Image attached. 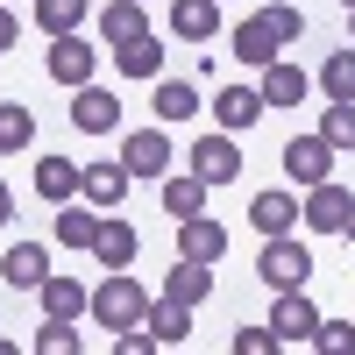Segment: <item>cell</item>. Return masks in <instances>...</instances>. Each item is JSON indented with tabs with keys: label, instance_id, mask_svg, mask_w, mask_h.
<instances>
[{
	"label": "cell",
	"instance_id": "cell-38",
	"mask_svg": "<svg viewBox=\"0 0 355 355\" xmlns=\"http://www.w3.org/2000/svg\"><path fill=\"white\" fill-rule=\"evenodd\" d=\"M341 234H348V242H355V206H348V227H341Z\"/></svg>",
	"mask_w": 355,
	"mask_h": 355
},
{
	"label": "cell",
	"instance_id": "cell-11",
	"mask_svg": "<svg viewBox=\"0 0 355 355\" xmlns=\"http://www.w3.org/2000/svg\"><path fill=\"white\" fill-rule=\"evenodd\" d=\"M135 249H142V234L128 227V214H121V206H114V214L100 220V242H93L100 270H128V263H135Z\"/></svg>",
	"mask_w": 355,
	"mask_h": 355
},
{
	"label": "cell",
	"instance_id": "cell-10",
	"mask_svg": "<svg viewBox=\"0 0 355 355\" xmlns=\"http://www.w3.org/2000/svg\"><path fill=\"white\" fill-rule=\"evenodd\" d=\"M227 50L242 57V71H263V64H277V50H284V43H277V28L263 21V15H249V21L227 36Z\"/></svg>",
	"mask_w": 355,
	"mask_h": 355
},
{
	"label": "cell",
	"instance_id": "cell-35",
	"mask_svg": "<svg viewBox=\"0 0 355 355\" xmlns=\"http://www.w3.org/2000/svg\"><path fill=\"white\" fill-rule=\"evenodd\" d=\"M227 348H234V355H270V348H277V334H270V327H234V341H227Z\"/></svg>",
	"mask_w": 355,
	"mask_h": 355
},
{
	"label": "cell",
	"instance_id": "cell-18",
	"mask_svg": "<svg viewBox=\"0 0 355 355\" xmlns=\"http://www.w3.org/2000/svg\"><path fill=\"white\" fill-rule=\"evenodd\" d=\"M100 220H107V214H100L93 199H85V206L64 199V206H57V220H50V234H57L64 249H93V242H100Z\"/></svg>",
	"mask_w": 355,
	"mask_h": 355
},
{
	"label": "cell",
	"instance_id": "cell-28",
	"mask_svg": "<svg viewBox=\"0 0 355 355\" xmlns=\"http://www.w3.org/2000/svg\"><path fill=\"white\" fill-rule=\"evenodd\" d=\"M36 142V114H28L21 100H0V157H15Z\"/></svg>",
	"mask_w": 355,
	"mask_h": 355
},
{
	"label": "cell",
	"instance_id": "cell-16",
	"mask_svg": "<svg viewBox=\"0 0 355 355\" xmlns=\"http://www.w3.org/2000/svg\"><path fill=\"white\" fill-rule=\"evenodd\" d=\"M0 277H8L15 291H43V277H50V249H43V242H15L8 256H0Z\"/></svg>",
	"mask_w": 355,
	"mask_h": 355
},
{
	"label": "cell",
	"instance_id": "cell-2",
	"mask_svg": "<svg viewBox=\"0 0 355 355\" xmlns=\"http://www.w3.org/2000/svg\"><path fill=\"white\" fill-rule=\"evenodd\" d=\"M142 313H150V291L135 284V270H107V277H100V291H93V320L121 334V327H135Z\"/></svg>",
	"mask_w": 355,
	"mask_h": 355
},
{
	"label": "cell",
	"instance_id": "cell-39",
	"mask_svg": "<svg viewBox=\"0 0 355 355\" xmlns=\"http://www.w3.org/2000/svg\"><path fill=\"white\" fill-rule=\"evenodd\" d=\"M348 43H355V8H348Z\"/></svg>",
	"mask_w": 355,
	"mask_h": 355
},
{
	"label": "cell",
	"instance_id": "cell-15",
	"mask_svg": "<svg viewBox=\"0 0 355 355\" xmlns=\"http://www.w3.org/2000/svg\"><path fill=\"white\" fill-rule=\"evenodd\" d=\"M121 164H128V178H164L171 171V135L164 128H135L128 150H121Z\"/></svg>",
	"mask_w": 355,
	"mask_h": 355
},
{
	"label": "cell",
	"instance_id": "cell-6",
	"mask_svg": "<svg viewBox=\"0 0 355 355\" xmlns=\"http://www.w3.org/2000/svg\"><path fill=\"white\" fill-rule=\"evenodd\" d=\"M214 114H220L227 135H249L263 114H270V100H263V85H242V78H234V85H220V93H214Z\"/></svg>",
	"mask_w": 355,
	"mask_h": 355
},
{
	"label": "cell",
	"instance_id": "cell-22",
	"mask_svg": "<svg viewBox=\"0 0 355 355\" xmlns=\"http://www.w3.org/2000/svg\"><path fill=\"white\" fill-rule=\"evenodd\" d=\"M36 299H43V313H50V320H78V313H93V291H85L78 277H57V270L43 277Z\"/></svg>",
	"mask_w": 355,
	"mask_h": 355
},
{
	"label": "cell",
	"instance_id": "cell-4",
	"mask_svg": "<svg viewBox=\"0 0 355 355\" xmlns=\"http://www.w3.org/2000/svg\"><path fill=\"white\" fill-rule=\"evenodd\" d=\"M334 157H341V150H334L320 128H313V135H291V142H284V178H291V185H320V178H334Z\"/></svg>",
	"mask_w": 355,
	"mask_h": 355
},
{
	"label": "cell",
	"instance_id": "cell-7",
	"mask_svg": "<svg viewBox=\"0 0 355 355\" xmlns=\"http://www.w3.org/2000/svg\"><path fill=\"white\" fill-rule=\"evenodd\" d=\"M348 206H355V199L334 185V178H320V185H306V206H299V220H306L313 234H341V227H348Z\"/></svg>",
	"mask_w": 355,
	"mask_h": 355
},
{
	"label": "cell",
	"instance_id": "cell-29",
	"mask_svg": "<svg viewBox=\"0 0 355 355\" xmlns=\"http://www.w3.org/2000/svg\"><path fill=\"white\" fill-rule=\"evenodd\" d=\"M150 28V15H142V0H114V8H100V36L107 43H128Z\"/></svg>",
	"mask_w": 355,
	"mask_h": 355
},
{
	"label": "cell",
	"instance_id": "cell-23",
	"mask_svg": "<svg viewBox=\"0 0 355 355\" xmlns=\"http://www.w3.org/2000/svg\"><path fill=\"white\" fill-rule=\"evenodd\" d=\"M142 327L157 334V348H178V341H192V306H178V299H150Z\"/></svg>",
	"mask_w": 355,
	"mask_h": 355
},
{
	"label": "cell",
	"instance_id": "cell-17",
	"mask_svg": "<svg viewBox=\"0 0 355 355\" xmlns=\"http://www.w3.org/2000/svg\"><path fill=\"white\" fill-rule=\"evenodd\" d=\"M164 299H178V306H206V299H214V263L178 256V263H171V277H164Z\"/></svg>",
	"mask_w": 355,
	"mask_h": 355
},
{
	"label": "cell",
	"instance_id": "cell-14",
	"mask_svg": "<svg viewBox=\"0 0 355 355\" xmlns=\"http://www.w3.org/2000/svg\"><path fill=\"white\" fill-rule=\"evenodd\" d=\"M171 36L178 43H214L220 36V0H171Z\"/></svg>",
	"mask_w": 355,
	"mask_h": 355
},
{
	"label": "cell",
	"instance_id": "cell-27",
	"mask_svg": "<svg viewBox=\"0 0 355 355\" xmlns=\"http://www.w3.org/2000/svg\"><path fill=\"white\" fill-rule=\"evenodd\" d=\"M85 15H93V0H36V28L43 36H78Z\"/></svg>",
	"mask_w": 355,
	"mask_h": 355
},
{
	"label": "cell",
	"instance_id": "cell-26",
	"mask_svg": "<svg viewBox=\"0 0 355 355\" xmlns=\"http://www.w3.org/2000/svg\"><path fill=\"white\" fill-rule=\"evenodd\" d=\"M150 107H157L164 128H171V121H192V114H199V85H192V78H157V100H150Z\"/></svg>",
	"mask_w": 355,
	"mask_h": 355
},
{
	"label": "cell",
	"instance_id": "cell-30",
	"mask_svg": "<svg viewBox=\"0 0 355 355\" xmlns=\"http://www.w3.org/2000/svg\"><path fill=\"white\" fill-rule=\"evenodd\" d=\"M320 93H327V100H355V43L320 64Z\"/></svg>",
	"mask_w": 355,
	"mask_h": 355
},
{
	"label": "cell",
	"instance_id": "cell-32",
	"mask_svg": "<svg viewBox=\"0 0 355 355\" xmlns=\"http://www.w3.org/2000/svg\"><path fill=\"white\" fill-rule=\"evenodd\" d=\"M85 334H78V320H50V327L36 334V355H78Z\"/></svg>",
	"mask_w": 355,
	"mask_h": 355
},
{
	"label": "cell",
	"instance_id": "cell-19",
	"mask_svg": "<svg viewBox=\"0 0 355 355\" xmlns=\"http://www.w3.org/2000/svg\"><path fill=\"white\" fill-rule=\"evenodd\" d=\"M78 185H85V164H71V157H43L36 164V199L64 206V199H78Z\"/></svg>",
	"mask_w": 355,
	"mask_h": 355
},
{
	"label": "cell",
	"instance_id": "cell-12",
	"mask_svg": "<svg viewBox=\"0 0 355 355\" xmlns=\"http://www.w3.org/2000/svg\"><path fill=\"white\" fill-rule=\"evenodd\" d=\"M78 199H93L100 214H114V206L128 199V164H121V157H100V164H85V185H78Z\"/></svg>",
	"mask_w": 355,
	"mask_h": 355
},
{
	"label": "cell",
	"instance_id": "cell-5",
	"mask_svg": "<svg viewBox=\"0 0 355 355\" xmlns=\"http://www.w3.org/2000/svg\"><path fill=\"white\" fill-rule=\"evenodd\" d=\"M185 171H199L206 185H227V178H242V150H234V135H199L192 150H185Z\"/></svg>",
	"mask_w": 355,
	"mask_h": 355
},
{
	"label": "cell",
	"instance_id": "cell-33",
	"mask_svg": "<svg viewBox=\"0 0 355 355\" xmlns=\"http://www.w3.org/2000/svg\"><path fill=\"white\" fill-rule=\"evenodd\" d=\"M313 348H320V355H355V320H320Z\"/></svg>",
	"mask_w": 355,
	"mask_h": 355
},
{
	"label": "cell",
	"instance_id": "cell-40",
	"mask_svg": "<svg viewBox=\"0 0 355 355\" xmlns=\"http://www.w3.org/2000/svg\"><path fill=\"white\" fill-rule=\"evenodd\" d=\"M341 8H355V0H341Z\"/></svg>",
	"mask_w": 355,
	"mask_h": 355
},
{
	"label": "cell",
	"instance_id": "cell-9",
	"mask_svg": "<svg viewBox=\"0 0 355 355\" xmlns=\"http://www.w3.org/2000/svg\"><path fill=\"white\" fill-rule=\"evenodd\" d=\"M43 64H50L57 85H71V93H78V85H93V64H100V57H93V43H78V36H50V57H43Z\"/></svg>",
	"mask_w": 355,
	"mask_h": 355
},
{
	"label": "cell",
	"instance_id": "cell-3",
	"mask_svg": "<svg viewBox=\"0 0 355 355\" xmlns=\"http://www.w3.org/2000/svg\"><path fill=\"white\" fill-rule=\"evenodd\" d=\"M270 334H277V348H306V341L320 334V306L306 299V284H299V291H277V306H270Z\"/></svg>",
	"mask_w": 355,
	"mask_h": 355
},
{
	"label": "cell",
	"instance_id": "cell-37",
	"mask_svg": "<svg viewBox=\"0 0 355 355\" xmlns=\"http://www.w3.org/2000/svg\"><path fill=\"white\" fill-rule=\"evenodd\" d=\"M15 220V192H8V178H0V227Z\"/></svg>",
	"mask_w": 355,
	"mask_h": 355
},
{
	"label": "cell",
	"instance_id": "cell-1",
	"mask_svg": "<svg viewBox=\"0 0 355 355\" xmlns=\"http://www.w3.org/2000/svg\"><path fill=\"white\" fill-rule=\"evenodd\" d=\"M256 277L270 291H299L313 277V249L299 242V234H263V256H256Z\"/></svg>",
	"mask_w": 355,
	"mask_h": 355
},
{
	"label": "cell",
	"instance_id": "cell-31",
	"mask_svg": "<svg viewBox=\"0 0 355 355\" xmlns=\"http://www.w3.org/2000/svg\"><path fill=\"white\" fill-rule=\"evenodd\" d=\"M320 135H327L341 157H355V100H327V114H320Z\"/></svg>",
	"mask_w": 355,
	"mask_h": 355
},
{
	"label": "cell",
	"instance_id": "cell-13",
	"mask_svg": "<svg viewBox=\"0 0 355 355\" xmlns=\"http://www.w3.org/2000/svg\"><path fill=\"white\" fill-rule=\"evenodd\" d=\"M178 256H192V263H220V256H227V227H220L214 214L178 220Z\"/></svg>",
	"mask_w": 355,
	"mask_h": 355
},
{
	"label": "cell",
	"instance_id": "cell-8",
	"mask_svg": "<svg viewBox=\"0 0 355 355\" xmlns=\"http://www.w3.org/2000/svg\"><path fill=\"white\" fill-rule=\"evenodd\" d=\"M71 128L78 135H114L121 128V100H114L107 85H78L71 93Z\"/></svg>",
	"mask_w": 355,
	"mask_h": 355
},
{
	"label": "cell",
	"instance_id": "cell-21",
	"mask_svg": "<svg viewBox=\"0 0 355 355\" xmlns=\"http://www.w3.org/2000/svg\"><path fill=\"white\" fill-rule=\"evenodd\" d=\"M249 227L256 234H291V227H299V199H291V192H256L249 199Z\"/></svg>",
	"mask_w": 355,
	"mask_h": 355
},
{
	"label": "cell",
	"instance_id": "cell-25",
	"mask_svg": "<svg viewBox=\"0 0 355 355\" xmlns=\"http://www.w3.org/2000/svg\"><path fill=\"white\" fill-rule=\"evenodd\" d=\"M313 93V78L299 71V64H284V57H277V64H263V100H270V107H299Z\"/></svg>",
	"mask_w": 355,
	"mask_h": 355
},
{
	"label": "cell",
	"instance_id": "cell-24",
	"mask_svg": "<svg viewBox=\"0 0 355 355\" xmlns=\"http://www.w3.org/2000/svg\"><path fill=\"white\" fill-rule=\"evenodd\" d=\"M206 192H214V185H206L199 171H185V178H171V171H164V214H171V220L206 214Z\"/></svg>",
	"mask_w": 355,
	"mask_h": 355
},
{
	"label": "cell",
	"instance_id": "cell-41",
	"mask_svg": "<svg viewBox=\"0 0 355 355\" xmlns=\"http://www.w3.org/2000/svg\"><path fill=\"white\" fill-rule=\"evenodd\" d=\"M220 8H227V0H220Z\"/></svg>",
	"mask_w": 355,
	"mask_h": 355
},
{
	"label": "cell",
	"instance_id": "cell-34",
	"mask_svg": "<svg viewBox=\"0 0 355 355\" xmlns=\"http://www.w3.org/2000/svg\"><path fill=\"white\" fill-rule=\"evenodd\" d=\"M263 21L277 28V43H299V36H306V15H299V8H284V0H277V8H263Z\"/></svg>",
	"mask_w": 355,
	"mask_h": 355
},
{
	"label": "cell",
	"instance_id": "cell-36",
	"mask_svg": "<svg viewBox=\"0 0 355 355\" xmlns=\"http://www.w3.org/2000/svg\"><path fill=\"white\" fill-rule=\"evenodd\" d=\"M15 43H21V21H15L8 0H0V50H15Z\"/></svg>",
	"mask_w": 355,
	"mask_h": 355
},
{
	"label": "cell",
	"instance_id": "cell-20",
	"mask_svg": "<svg viewBox=\"0 0 355 355\" xmlns=\"http://www.w3.org/2000/svg\"><path fill=\"white\" fill-rule=\"evenodd\" d=\"M114 64H121V78H164V43L142 28V36L114 43Z\"/></svg>",
	"mask_w": 355,
	"mask_h": 355
}]
</instances>
